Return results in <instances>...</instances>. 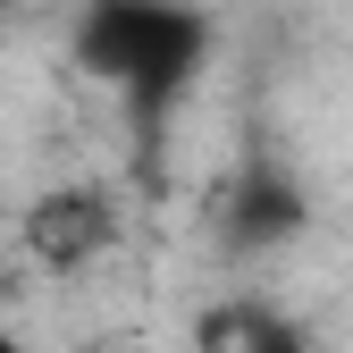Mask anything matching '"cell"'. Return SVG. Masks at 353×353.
I'll return each instance as SVG.
<instances>
[{"mask_svg": "<svg viewBox=\"0 0 353 353\" xmlns=\"http://www.w3.org/2000/svg\"><path fill=\"white\" fill-rule=\"evenodd\" d=\"M202 51H210V26L185 0H93L84 26H76V59L143 110L185 93Z\"/></svg>", "mask_w": 353, "mask_h": 353, "instance_id": "obj_1", "label": "cell"}, {"mask_svg": "<svg viewBox=\"0 0 353 353\" xmlns=\"http://www.w3.org/2000/svg\"><path fill=\"white\" fill-rule=\"evenodd\" d=\"M118 236H126V210H118V194L101 176L42 185V202H26V219H17V244H26V261L42 278H76L93 261H110Z\"/></svg>", "mask_w": 353, "mask_h": 353, "instance_id": "obj_2", "label": "cell"}, {"mask_svg": "<svg viewBox=\"0 0 353 353\" xmlns=\"http://www.w3.org/2000/svg\"><path fill=\"white\" fill-rule=\"evenodd\" d=\"M303 228V185L286 168H244L236 176V194H228V236L252 244V252H270Z\"/></svg>", "mask_w": 353, "mask_h": 353, "instance_id": "obj_3", "label": "cell"}, {"mask_svg": "<svg viewBox=\"0 0 353 353\" xmlns=\"http://www.w3.org/2000/svg\"><path fill=\"white\" fill-rule=\"evenodd\" d=\"M236 353H312V336H303L294 320H278V312H252L244 336H236Z\"/></svg>", "mask_w": 353, "mask_h": 353, "instance_id": "obj_4", "label": "cell"}, {"mask_svg": "<svg viewBox=\"0 0 353 353\" xmlns=\"http://www.w3.org/2000/svg\"><path fill=\"white\" fill-rule=\"evenodd\" d=\"M84 353H143V345H84Z\"/></svg>", "mask_w": 353, "mask_h": 353, "instance_id": "obj_5", "label": "cell"}, {"mask_svg": "<svg viewBox=\"0 0 353 353\" xmlns=\"http://www.w3.org/2000/svg\"><path fill=\"white\" fill-rule=\"evenodd\" d=\"M0 353H26V345H17V336H9V328H0Z\"/></svg>", "mask_w": 353, "mask_h": 353, "instance_id": "obj_6", "label": "cell"}]
</instances>
